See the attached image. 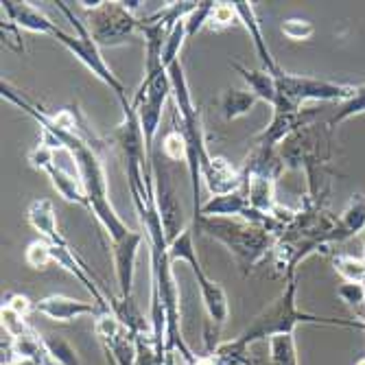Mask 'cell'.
<instances>
[{
  "label": "cell",
  "mask_w": 365,
  "mask_h": 365,
  "mask_svg": "<svg viewBox=\"0 0 365 365\" xmlns=\"http://www.w3.org/2000/svg\"><path fill=\"white\" fill-rule=\"evenodd\" d=\"M0 96H3L5 101L14 103L16 108H20L33 120H38V125L42 129L40 143H44L57 151L59 149L68 151V155L75 164V171L79 173L86 195H88V210L94 215L98 225L106 230L110 241L116 243V241L129 237L134 230L120 219V215L116 212V208L110 202L108 175H106V167L101 160V145H98L96 136L94 134L81 136V134H73V131L59 129L51 120V114H46L42 108H38V103L29 101L20 90H14L7 81L0 83Z\"/></svg>",
  "instance_id": "1"
},
{
  "label": "cell",
  "mask_w": 365,
  "mask_h": 365,
  "mask_svg": "<svg viewBox=\"0 0 365 365\" xmlns=\"http://www.w3.org/2000/svg\"><path fill=\"white\" fill-rule=\"evenodd\" d=\"M284 282L287 284L276 300L262 313H258L245 326V330L241 335H237V339L243 346L252 348L258 341H269L278 335H295V328L307 326V324L365 330L363 319H335V317H322V315H313V313L302 311L300 307H297V274L284 278Z\"/></svg>",
  "instance_id": "2"
},
{
  "label": "cell",
  "mask_w": 365,
  "mask_h": 365,
  "mask_svg": "<svg viewBox=\"0 0 365 365\" xmlns=\"http://www.w3.org/2000/svg\"><path fill=\"white\" fill-rule=\"evenodd\" d=\"M195 232L221 243L232 256L237 258L243 272L254 269L258 262L274 254L278 237L267 227L250 223L245 219H227V217H202L195 225Z\"/></svg>",
  "instance_id": "3"
},
{
  "label": "cell",
  "mask_w": 365,
  "mask_h": 365,
  "mask_svg": "<svg viewBox=\"0 0 365 365\" xmlns=\"http://www.w3.org/2000/svg\"><path fill=\"white\" fill-rule=\"evenodd\" d=\"M195 230L188 225L178 239L169 243V254L173 262H186L199 287V295H202L204 311H206V328H204V341H206V352H212L219 346V333L225 326L230 317V302L223 287L215 282L199 262L197 250H195Z\"/></svg>",
  "instance_id": "4"
},
{
  "label": "cell",
  "mask_w": 365,
  "mask_h": 365,
  "mask_svg": "<svg viewBox=\"0 0 365 365\" xmlns=\"http://www.w3.org/2000/svg\"><path fill=\"white\" fill-rule=\"evenodd\" d=\"M276 106L278 112H300L304 103L319 101V103H346L354 94L356 86L350 83H337V81H326L317 77H304V75H293L287 71H278L276 75Z\"/></svg>",
  "instance_id": "5"
},
{
  "label": "cell",
  "mask_w": 365,
  "mask_h": 365,
  "mask_svg": "<svg viewBox=\"0 0 365 365\" xmlns=\"http://www.w3.org/2000/svg\"><path fill=\"white\" fill-rule=\"evenodd\" d=\"M57 9L71 20V24L75 26V36H71V33H66V31H61L59 36L55 38L66 51H68L77 61H81L86 68L101 81V83H106L116 96H118V101L120 103H125V101H129V96H127V90H125V86H123V81L112 73V68L108 66V61H106V57L101 55V46H98L94 40H92V36H90V31H88V26L79 20V18H75V14L68 9V5L66 3H57Z\"/></svg>",
  "instance_id": "6"
},
{
  "label": "cell",
  "mask_w": 365,
  "mask_h": 365,
  "mask_svg": "<svg viewBox=\"0 0 365 365\" xmlns=\"http://www.w3.org/2000/svg\"><path fill=\"white\" fill-rule=\"evenodd\" d=\"M143 18L127 9L125 0H101L98 7L88 11V31L98 46L114 48L127 44L134 33H140Z\"/></svg>",
  "instance_id": "7"
},
{
  "label": "cell",
  "mask_w": 365,
  "mask_h": 365,
  "mask_svg": "<svg viewBox=\"0 0 365 365\" xmlns=\"http://www.w3.org/2000/svg\"><path fill=\"white\" fill-rule=\"evenodd\" d=\"M61 151V149H59ZM57 149L40 143L36 149L29 151V162L33 169L44 171L53 184V188L66 199L68 204H77V206H86L88 208V195L83 188V182L79 178L77 171H68L63 164L57 160Z\"/></svg>",
  "instance_id": "8"
},
{
  "label": "cell",
  "mask_w": 365,
  "mask_h": 365,
  "mask_svg": "<svg viewBox=\"0 0 365 365\" xmlns=\"http://www.w3.org/2000/svg\"><path fill=\"white\" fill-rule=\"evenodd\" d=\"M147 243L145 232L134 230L129 237L112 243V262H114V276L118 284V297L131 300L134 293V276H136V258L140 252V245Z\"/></svg>",
  "instance_id": "9"
},
{
  "label": "cell",
  "mask_w": 365,
  "mask_h": 365,
  "mask_svg": "<svg viewBox=\"0 0 365 365\" xmlns=\"http://www.w3.org/2000/svg\"><path fill=\"white\" fill-rule=\"evenodd\" d=\"M313 118H315V112H307V110H300V112L274 110L269 125L264 127L258 136H254V147H267V149L278 151L293 134L311 127Z\"/></svg>",
  "instance_id": "10"
},
{
  "label": "cell",
  "mask_w": 365,
  "mask_h": 365,
  "mask_svg": "<svg viewBox=\"0 0 365 365\" xmlns=\"http://www.w3.org/2000/svg\"><path fill=\"white\" fill-rule=\"evenodd\" d=\"M153 178H155V202H158V210H160L164 230H167V239L171 243L173 239H178L182 235V232L190 223L184 221L182 206L178 204V197L173 192V186L169 184L167 173H160L155 162H153Z\"/></svg>",
  "instance_id": "11"
},
{
  "label": "cell",
  "mask_w": 365,
  "mask_h": 365,
  "mask_svg": "<svg viewBox=\"0 0 365 365\" xmlns=\"http://www.w3.org/2000/svg\"><path fill=\"white\" fill-rule=\"evenodd\" d=\"M3 14L7 16V22L18 26L20 31H31V33H40V36H51L57 38L63 31L57 26L44 11L38 7H33L31 3H14V0H3Z\"/></svg>",
  "instance_id": "12"
},
{
  "label": "cell",
  "mask_w": 365,
  "mask_h": 365,
  "mask_svg": "<svg viewBox=\"0 0 365 365\" xmlns=\"http://www.w3.org/2000/svg\"><path fill=\"white\" fill-rule=\"evenodd\" d=\"M36 311L53 322H61V324H68V322H75L79 317H86V315H96L101 313L94 302H81V300H75V297H68V295H46V297H40L36 302Z\"/></svg>",
  "instance_id": "13"
},
{
  "label": "cell",
  "mask_w": 365,
  "mask_h": 365,
  "mask_svg": "<svg viewBox=\"0 0 365 365\" xmlns=\"http://www.w3.org/2000/svg\"><path fill=\"white\" fill-rule=\"evenodd\" d=\"M235 11H237V16H239V22L245 26V31L250 33V40H252V44H254V48H256V55H258V59H260V63H262V71H267V73H272V75H276L278 71H280V66L276 63V59L272 57V51H269V46H267V40H264V36H262V26H260V22H258V16H256V9H254V5L252 3H247V0H235Z\"/></svg>",
  "instance_id": "14"
},
{
  "label": "cell",
  "mask_w": 365,
  "mask_h": 365,
  "mask_svg": "<svg viewBox=\"0 0 365 365\" xmlns=\"http://www.w3.org/2000/svg\"><path fill=\"white\" fill-rule=\"evenodd\" d=\"M26 221L40 235V239L48 241L51 245H63L68 243L66 237L59 232V223H57V215H55V204L51 199H36L31 202L29 210H26Z\"/></svg>",
  "instance_id": "15"
},
{
  "label": "cell",
  "mask_w": 365,
  "mask_h": 365,
  "mask_svg": "<svg viewBox=\"0 0 365 365\" xmlns=\"http://www.w3.org/2000/svg\"><path fill=\"white\" fill-rule=\"evenodd\" d=\"M250 210V199H247V190L241 184L237 190L219 195V197H210L208 202L202 206V212H199V219L202 217H227V219H243ZM197 219V221H199ZM195 225V223H192Z\"/></svg>",
  "instance_id": "16"
},
{
  "label": "cell",
  "mask_w": 365,
  "mask_h": 365,
  "mask_svg": "<svg viewBox=\"0 0 365 365\" xmlns=\"http://www.w3.org/2000/svg\"><path fill=\"white\" fill-rule=\"evenodd\" d=\"M230 66L235 68L241 79L245 81V90H250L258 101L267 103V106H276V96H278V88H276V77L262 68H247V66L239 63V61H230Z\"/></svg>",
  "instance_id": "17"
},
{
  "label": "cell",
  "mask_w": 365,
  "mask_h": 365,
  "mask_svg": "<svg viewBox=\"0 0 365 365\" xmlns=\"http://www.w3.org/2000/svg\"><path fill=\"white\" fill-rule=\"evenodd\" d=\"M365 232V197L352 195L348 206L337 217V243Z\"/></svg>",
  "instance_id": "18"
},
{
  "label": "cell",
  "mask_w": 365,
  "mask_h": 365,
  "mask_svg": "<svg viewBox=\"0 0 365 365\" xmlns=\"http://www.w3.org/2000/svg\"><path fill=\"white\" fill-rule=\"evenodd\" d=\"M256 101H258V98L250 90H245V88H230V90H225L221 94L219 106H221L223 118L227 123H232V120L245 116L256 106Z\"/></svg>",
  "instance_id": "19"
},
{
  "label": "cell",
  "mask_w": 365,
  "mask_h": 365,
  "mask_svg": "<svg viewBox=\"0 0 365 365\" xmlns=\"http://www.w3.org/2000/svg\"><path fill=\"white\" fill-rule=\"evenodd\" d=\"M217 365H254L252 348L243 346L237 337L230 341H219L212 352H206Z\"/></svg>",
  "instance_id": "20"
},
{
  "label": "cell",
  "mask_w": 365,
  "mask_h": 365,
  "mask_svg": "<svg viewBox=\"0 0 365 365\" xmlns=\"http://www.w3.org/2000/svg\"><path fill=\"white\" fill-rule=\"evenodd\" d=\"M269 363L272 365H300L297 359V346L295 335H278L267 341Z\"/></svg>",
  "instance_id": "21"
},
{
  "label": "cell",
  "mask_w": 365,
  "mask_h": 365,
  "mask_svg": "<svg viewBox=\"0 0 365 365\" xmlns=\"http://www.w3.org/2000/svg\"><path fill=\"white\" fill-rule=\"evenodd\" d=\"M333 267L344 278V282L363 284V280H365V258H356L350 254H335Z\"/></svg>",
  "instance_id": "22"
},
{
  "label": "cell",
  "mask_w": 365,
  "mask_h": 365,
  "mask_svg": "<svg viewBox=\"0 0 365 365\" xmlns=\"http://www.w3.org/2000/svg\"><path fill=\"white\" fill-rule=\"evenodd\" d=\"M361 114H365V83L356 86L354 94L348 98L346 103L339 106V110L335 112V116L328 120V127H330V129H335V127H339L341 123H346V120H350V118H354V116H361Z\"/></svg>",
  "instance_id": "23"
},
{
  "label": "cell",
  "mask_w": 365,
  "mask_h": 365,
  "mask_svg": "<svg viewBox=\"0 0 365 365\" xmlns=\"http://www.w3.org/2000/svg\"><path fill=\"white\" fill-rule=\"evenodd\" d=\"M162 153L171 162H186L188 160V143L178 120H173V129L162 140Z\"/></svg>",
  "instance_id": "24"
},
{
  "label": "cell",
  "mask_w": 365,
  "mask_h": 365,
  "mask_svg": "<svg viewBox=\"0 0 365 365\" xmlns=\"http://www.w3.org/2000/svg\"><path fill=\"white\" fill-rule=\"evenodd\" d=\"M24 260L29 267L33 269H46L48 264L53 262V250H51V243L44 241V239H38L26 245V252H24Z\"/></svg>",
  "instance_id": "25"
},
{
  "label": "cell",
  "mask_w": 365,
  "mask_h": 365,
  "mask_svg": "<svg viewBox=\"0 0 365 365\" xmlns=\"http://www.w3.org/2000/svg\"><path fill=\"white\" fill-rule=\"evenodd\" d=\"M212 7H215V3H210V0H206V3H197V7L184 18V26H186L188 38L197 36L204 26H208V18L212 14Z\"/></svg>",
  "instance_id": "26"
},
{
  "label": "cell",
  "mask_w": 365,
  "mask_h": 365,
  "mask_svg": "<svg viewBox=\"0 0 365 365\" xmlns=\"http://www.w3.org/2000/svg\"><path fill=\"white\" fill-rule=\"evenodd\" d=\"M280 31L284 33V38H289L291 42H304V40L313 38L315 26H313V22L302 20V18H287L280 24Z\"/></svg>",
  "instance_id": "27"
},
{
  "label": "cell",
  "mask_w": 365,
  "mask_h": 365,
  "mask_svg": "<svg viewBox=\"0 0 365 365\" xmlns=\"http://www.w3.org/2000/svg\"><path fill=\"white\" fill-rule=\"evenodd\" d=\"M337 295H339L341 302H346V307H350L356 313H361V317L365 315V289H363V284L344 282L337 289Z\"/></svg>",
  "instance_id": "28"
},
{
  "label": "cell",
  "mask_w": 365,
  "mask_h": 365,
  "mask_svg": "<svg viewBox=\"0 0 365 365\" xmlns=\"http://www.w3.org/2000/svg\"><path fill=\"white\" fill-rule=\"evenodd\" d=\"M235 22H239V16L235 11V5H232V3H215L212 14L208 18V29L223 31L225 26H232Z\"/></svg>",
  "instance_id": "29"
},
{
  "label": "cell",
  "mask_w": 365,
  "mask_h": 365,
  "mask_svg": "<svg viewBox=\"0 0 365 365\" xmlns=\"http://www.w3.org/2000/svg\"><path fill=\"white\" fill-rule=\"evenodd\" d=\"M3 311L26 319L31 311H36V302H31L29 297L22 293H7L3 297Z\"/></svg>",
  "instance_id": "30"
},
{
  "label": "cell",
  "mask_w": 365,
  "mask_h": 365,
  "mask_svg": "<svg viewBox=\"0 0 365 365\" xmlns=\"http://www.w3.org/2000/svg\"><path fill=\"white\" fill-rule=\"evenodd\" d=\"M3 365H40V363L24 359V356H11L9 361H3Z\"/></svg>",
  "instance_id": "31"
},
{
  "label": "cell",
  "mask_w": 365,
  "mask_h": 365,
  "mask_svg": "<svg viewBox=\"0 0 365 365\" xmlns=\"http://www.w3.org/2000/svg\"><path fill=\"white\" fill-rule=\"evenodd\" d=\"M188 365H217V363H215L208 354H202V356H197V359H195L192 363H188Z\"/></svg>",
  "instance_id": "32"
},
{
  "label": "cell",
  "mask_w": 365,
  "mask_h": 365,
  "mask_svg": "<svg viewBox=\"0 0 365 365\" xmlns=\"http://www.w3.org/2000/svg\"><path fill=\"white\" fill-rule=\"evenodd\" d=\"M363 247H365V232H363ZM365 258V256H363ZM363 289H365V280H363ZM363 322H365V315H363Z\"/></svg>",
  "instance_id": "33"
}]
</instances>
